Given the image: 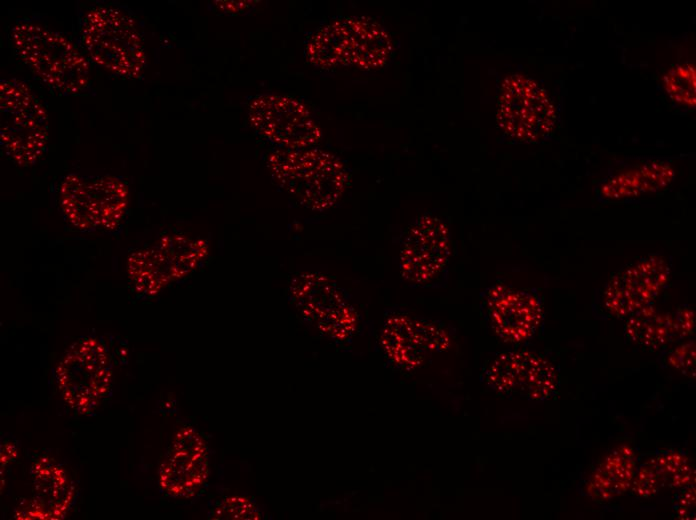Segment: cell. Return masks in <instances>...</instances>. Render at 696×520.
Masks as SVG:
<instances>
[{"instance_id":"5b68a950","label":"cell","mask_w":696,"mask_h":520,"mask_svg":"<svg viewBox=\"0 0 696 520\" xmlns=\"http://www.w3.org/2000/svg\"><path fill=\"white\" fill-rule=\"evenodd\" d=\"M58 203L65 219L78 230H114L125 215L128 189L115 176L70 174L59 185Z\"/></svg>"},{"instance_id":"484cf974","label":"cell","mask_w":696,"mask_h":520,"mask_svg":"<svg viewBox=\"0 0 696 520\" xmlns=\"http://www.w3.org/2000/svg\"><path fill=\"white\" fill-rule=\"evenodd\" d=\"M670 365L685 375H692L695 372V352L694 345H682L675 350L669 358Z\"/></svg>"},{"instance_id":"4316f807","label":"cell","mask_w":696,"mask_h":520,"mask_svg":"<svg viewBox=\"0 0 696 520\" xmlns=\"http://www.w3.org/2000/svg\"><path fill=\"white\" fill-rule=\"evenodd\" d=\"M676 499L675 510L682 518H688L694 512L695 507V489L691 485L682 488Z\"/></svg>"},{"instance_id":"6da1fadb","label":"cell","mask_w":696,"mask_h":520,"mask_svg":"<svg viewBox=\"0 0 696 520\" xmlns=\"http://www.w3.org/2000/svg\"><path fill=\"white\" fill-rule=\"evenodd\" d=\"M12 48L34 76L51 90L76 96L90 86V65L78 47L43 25L19 21L10 32Z\"/></svg>"},{"instance_id":"52a82bcc","label":"cell","mask_w":696,"mask_h":520,"mask_svg":"<svg viewBox=\"0 0 696 520\" xmlns=\"http://www.w3.org/2000/svg\"><path fill=\"white\" fill-rule=\"evenodd\" d=\"M496 118L502 131L512 139L537 143L552 133L557 112L554 102L538 82L514 74L501 84Z\"/></svg>"},{"instance_id":"7402d4cb","label":"cell","mask_w":696,"mask_h":520,"mask_svg":"<svg viewBox=\"0 0 696 520\" xmlns=\"http://www.w3.org/2000/svg\"><path fill=\"white\" fill-rule=\"evenodd\" d=\"M672 170L660 163H650L638 170L620 174L603 186V192L613 198L637 195L652 191L669 182Z\"/></svg>"},{"instance_id":"2e32d148","label":"cell","mask_w":696,"mask_h":520,"mask_svg":"<svg viewBox=\"0 0 696 520\" xmlns=\"http://www.w3.org/2000/svg\"><path fill=\"white\" fill-rule=\"evenodd\" d=\"M668 276L669 267L664 259H641L610 279L603 295L604 305L614 316H630L650 305L666 285Z\"/></svg>"},{"instance_id":"44dd1931","label":"cell","mask_w":696,"mask_h":520,"mask_svg":"<svg viewBox=\"0 0 696 520\" xmlns=\"http://www.w3.org/2000/svg\"><path fill=\"white\" fill-rule=\"evenodd\" d=\"M350 23L356 44L353 65L365 70L382 67L392 52L389 34L369 17H350Z\"/></svg>"},{"instance_id":"5bb4252c","label":"cell","mask_w":696,"mask_h":520,"mask_svg":"<svg viewBox=\"0 0 696 520\" xmlns=\"http://www.w3.org/2000/svg\"><path fill=\"white\" fill-rule=\"evenodd\" d=\"M482 309L493 332L507 343L529 340L543 316L542 302L536 292L501 283L484 291Z\"/></svg>"},{"instance_id":"9c48e42d","label":"cell","mask_w":696,"mask_h":520,"mask_svg":"<svg viewBox=\"0 0 696 520\" xmlns=\"http://www.w3.org/2000/svg\"><path fill=\"white\" fill-rule=\"evenodd\" d=\"M291 298L306 320L324 335L344 341L355 332L358 315L342 290L328 276L305 272L293 278Z\"/></svg>"},{"instance_id":"4fadbf2b","label":"cell","mask_w":696,"mask_h":520,"mask_svg":"<svg viewBox=\"0 0 696 520\" xmlns=\"http://www.w3.org/2000/svg\"><path fill=\"white\" fill-rule=\"evenodd\" d=\"M249 120L261 135L289 149L309 147L321 138L307 107L286 96L256 97L249 106Z\"/></svg>"},{"instance_id":"ac0fdd59","label":"cell","mask_w":696,"mask_h":520,"mask_svg":"<svg viewBox=\"0 0 696 520\" xmlns=\"http://www.w3.org/2000/svg\"><path fill=\"white\" fill-rule=\"evenodd\" d=\"M694 328V313L688 308L661 312L648 305L631 314L625 333L637 344L657 348L689 335Z\"/></svg>"},{"instance_id":"ba28073f","label":"cell","mask_w":696,"mask_h":520,"mask_svg":"<svg viewBox=\"0 0 696 520\" xmlns=\"http://www.w3.org/2000/svg\"><path fill=\"white\" fill-rule=\"evenodd\" d=\"M203 240L182 235L163 237L151 248L130 255L128 274L139 293L155 295L170 282L189 274L207 255Z\"/></svg>"},{"instance_id":"9a60e30c","label":"cell","mask_w":696,"mask_h":520,"mask_svg":"<svg viewBox=\"0 0 696 520\" xmlns=\"http://www.w3.org/2000/svg\"><path fill=\"white\" fill-rule=\"evenodd\" d=\"M209 476L208 450L201 435L192 427L181 428L159 469V486L174 497L191 498Z\"/></svg>"},{"instance_id":"8fae6325","label":"cell","mask_w":696,"mask_h":520,"mask_svg":"<svg viewBox=\"0 0 696 520\" xmlns=\"http://www.w3.org/2000/svg\"><path fill=\"white\" fill-rule=\"evenodd\" d=\"M451 255L450 231L433 215L414 220L402 235L399 248V272L410 285L425 287L446 270Z\"/></svg>"},{"instance_id":"7a4b0ae2","label":"cell","mask_w":696,"mask_h":520,"mask_svg":"<svg viewBox=\"0 0 696 520\" xmlns=\"http://www.w3.org/2000/svg\"><path fill=\"white\" fill-rule=\"evenodd\" d=\"M267 166L274 182L297 203L311 210L332 207L344 193L349 174L333 154L319 149H280Z\"/></svg>"},{"instance_id":"3957f363","label":"cell","mask_w":696,"mask_h":520,"mask_svg":"<svg viewBox=\"0 0 696 520\" xmlns=\"http://www.w3.org/2000/svg\"><path fill=\"white\" fill-rule=\"evenodd\" d=\"M81 43L90 59L112 75L140 79L146 64L142 37L124 10L96 6L80 20Z\"/></svg>"},{"instance_id":"cb8c5ba5","label":"cell","mask_w":696,"mask_h":520,"mask_svg":"<svg viewBox=\"0 0 696 520\" xmlns=\"http://www.w3.org/2000/svg\"><path fill=\"white\" fill-rule=\"evenodd\" d=\"M695 66L691 63L676 65L663 77V85L672 100L695 107Z\"/></svg>"},{"instance_id":"603a6c76","label":"cell","mask_w":696,"mask_h":520,"mask_svg":"<svg viewBox=\"0 0 696 520\" xmlns=\"http://www.w3.org/2000/svg\"><path fill=\"white\" fill-rule=\"evenodd\" d=\"M661 486L684 488L694 481L695 471L689 458L674 449L661 451L649 459Z\"/></svg>"},{"instance_id":"7c38bea8","label":"cell","mask_w":696,"mask_h":520,"mask_svg":"<svg viewBox=\"0 0 696 520\" xmlns=\"http://www.w3.org/2000/svg\"><path fill=\"white\" fill-rule=\"evenodd\" d=\"M380 342L391 363L410 371L445 351L450 345V335L440 323L393 312L384 322Z\"/></svg>"},{"instance_id":"83f0119b","label":"cell","mask_w":696,"mask_h":520,"mask_svg":"<svg viewBox=\"0 0 696 520\" xmlns=\"http://www.w3.org/2000/svg\"><path fill=\"white\" fill-rule=\"evenodd\" d=\"M216 6L225 13H237L250 6L252 1H216Z\"/></svg>"},{"instance_id":"277c9868","label":"cell","mask_w":696,"mask_h":520,"mask_svg":"<svg viewBox=\"0 0 696 520\" xmlns=\"http://www.w3.org/2000/svg\"><path fill=\"white\" fill-rule=\"evenodd\" d=\"M48 141L45 106L27 83L16 78L0 82V145L11 161L21 167L36 163Z\"/></svg>"},{"instance_id":"d4e9b609","label":"cell","mask_w":696,"mask_h":520,"mask_svg":"<svg viewBox=\"0 0 696 520\" xmlns=\"http://www.w3.org/2000/svg\"><path fill=\"white\" fill-rule=\"evenodd\" d=\"M210 519H260L257 506L246 497L233 496L224 499L209 513Z\"/></svg>"},{"instance_id":"8992f818","label":"cell","mask_w":696,"mask_h":520,"mask_svg":"<svg viewBox=\"0 0 696 520\" xmlns=\"http://www.w3.org/2000/svg\"><path fill=\"white\" fill-rule=\"evenodd\" d=\"M64 402L79 414L93 412L109 393L112 365L106 347L95 338L74 343L55 369Z\"/></svg>"},{"instance_id":"30bf717a","label":"cell","mask_w":696,"mask_h":520,"mask_svg":"<svg viewBox=\"0 0 696 520\" xmlns=\"http://www.w3.org/2000/svg\"><path fill=\"white\" fill-rule=\"evenodd\" d=\"M482 380L495 392L529 400H547L556 394L559 377L555 366L531 351L496 354L484 366Z\"/></svg>"},{"instance_id":"e0dca14e","label":"cell","mask_w":696,"mask_h":520,"mask_svg":"<svg viewBox=\"0 0 696 520\" xmlns=\"http://www.w3.org/2000/svg\"><path fill=\"white\" fill-rule=\"evenodd\" d=\"M33 497L23 501L17 519L60 520L75 502L76 487L67 472L50 457H40L31 466Z\"/></svg>"},{"instance_id":"ffe728a7","label":"cell","mask_w":696,"mask_h":520,"mask_svg":"<svg viewBox=\"0 0 696 520\" xmlns=\"http://www.w3.org/2000/svg\"><path fill=\"white\" fill-rule=\"evenodd\" d=\"M637 457L629 447H619L607 455L592 473L587 492L594 500L607 501L631 487Z\"/></svg>"},{"instance_id":"f1b7e54d","label":"cell","mask_w":696,"mask_h":520,"mask_svg":"<svg viewBox=\"0 0 696 520\" xmlns=\"http://www.w3.org/2000/svg\"><path fill=\"white\" fill-rule=\"evenodd\" d=\"M17 457V449L11 442H4L1 445V467H5L9 462Z\"/></svg>"},{"instance_id":"d6986e66","label":"cell","mask_w":696,"mask_h":520,"mask_svg":"<svg viewBox=\"0 0 696 520\" xmlns=\"http://www.w3.org/2000/svg\"><path fill=\"white\" fill-rule=\"evenodd\" d=\"M356 44L349 17L333 21L310 38L306 47L309 62L321 68L353 65Z\"/></svg>"}]
</instances>
